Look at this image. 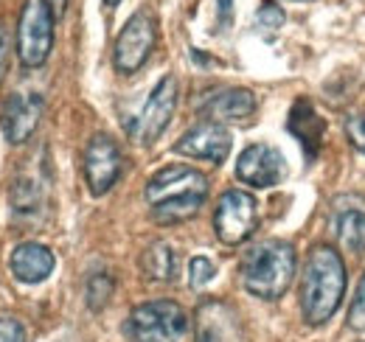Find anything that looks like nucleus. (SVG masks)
Listing matches in <instances>:
<instances>
[{"label": "nucleus", "instance_id": "26", "mask_svg": "<svg viewBox=\"0 0 365 342\" xmlns=\"http://www.w3.org/2000/svg\"><path fill=\"white\" fill-rule=\"evenodd\" d=\"M118 3H121V0H104V6H107V9H115Z\"/></svg>", "mask_w": 365, "mask_h": 342}, {"label": "nucleus", "instance_id": "7", "mask_svg": "<svg viewBox=\"0 0 365 342\" xmlns=\"http://www.w3.org/2000/svg\"><path fill=\"white\" fill-rule=\"evenodd\" d=\"M155 37H158V31H155V17L149 14V11H135L127 23H124V28H121V34L115 37V48H113V62H115V71L118 73H135L138 68H143V62L149 59V53H152V48H155Z\"/></svg>", "mask_w": 365, "mask_h": 342}, {"label": "nucleus", "instance_id": "5", "mask_svg": "<svg viewBox=\"0 0 365 342\" xmlns=\"http://www.w3.org/2000/svg\"><path fill=\"white\" fill-rule=\"evenodd\" d=\"M53 17L48 0H26L17 20V56L26 68H43L53 51Z\"/></svg>", "mask_w": 365, "mask_h": 342}, {"label": "nucleus", "instance_id": "14", "mask_svg": "<svg viewBox=\"0 0 365 342\" xmlns=\"http://www.w3.org/2000/svg\"><path fill=\"white\" fill-rule=\"evenodd\" d=\"M9 266H11V275L20 284H43L48 275L53 272L56 258L40 242H23V244H17L11 250Z\"/></svg>", "mask_w": 365, "mask_h": 342}, {"label": "nucleus", "instance_id": "18", "mask_svg": "<svg viewBox=\"0 0 365 342\" xmlns=\"http://www.w3.org/2000/svg\"><path fill=\"white\" fill-rule=\"evenodd\" d=\"M110 295H113V278L104 275V272L91 275V281H88V306H91L93 311L104 309Z\"/></svg>", "mask_w": 365, "mask_h": 342}, {"label": "nucleus", "instance_id": "6", "mask_svg": "<svg viewBox=\"0 0 365 342\" xmlns=\"http://www.w3.org/2000/svg\"><path fill=\"white\" fill-rule=\"evenodd\" d=\"M259 224V205L253 200V194L230 188L220 197L217 211H214V230L220 236L222 244H242L253 236Z\"/></svg>", "mask_w": 365, "mask_h": 342}, {"label": "nucleus", "instance_id": "17", "mask_svg": "<svg viewBox=\"0 0 365 342\" xmlns=\"http://www.w3.org/2000/svg\"><path fill=\"white\" fill-rule=\"evenodd\" d=\"M337 239L349 253L365 256V211L351 208L337 216Z\"/></svg>", "mask_w": 365, "mask_h": 342}, {"label": "nucleus", "instance_id": "16", "mask_svg": "<svg viewBox=\"0 0 365 342\" xmlns=\"http://www.w3.org/2000/svg\"><path fill=\"white\" fill-rule=\"evenodd\" d=\"M140 269L152 281H175L178 275V256L166 242H155L143 250L140 256Z\"/></svg>", "mask_w": 365, "mask_h": 342}, {"label": "nucleus", "instance_id": "20", "mask_svg": "<svg viewBox=\"0 0 365 342\" xmlns=\"http://www.w3.org/2000/svg\"><path fill=\"white\" fill-rule=\"evenodd\" d=\"M349 326L357 331H365V275L360 278V286H357L351 309H349Z\"/></svg>", "mask_w": 365, "mask_h": 342}, {"label": "nucleus", "instance_id": "1", "mask_svg": "<svg viewBox=\"0 0 365 342\" xmlns=\"http://www.w3.org/2000/svg\"><path fill=\"white\" fill-rule=\"evenodd\" d=\"M146 202L152 219L160 224H180L197 214L208 197V177L191 166H166L146 182Z\"/></svg>", "mask_w": 365, "mask_h": 342}, {"label": "nucleus", "instance_id": "23", "mask_svg": "<svg viewBox=\"0 0 365 342\" xmlns=\"http://www.w3.org/2000/svg\"><path fill=\"white\" fill-rule=\"evenodd\" d=\"M0 342H26V331L14 317H0Z\"/></svg>", "mask_w": 365, "mask_h": 342}, {"label": "nucleus", "instance_id": "15", "mask_svg": "<svg viewBox=\"0 0 365 342\" xmlns=\"http://www.w3.org/2000/svg\"><path fill=\"white\" fill-rule=\"evenodd\" d=\"M287 129L298 138L307 160L312 163L318 157L320 146H323V135H326V121L318 115V110L312 107V101L307 98H298L289 110V121H287Z\"/></svg>", "mask_w": 365, "mask_h": 342}, {"label": "nucleus", "instance_id": "10", "mask_svg": "<svg viewBox=\"0 0 365 342\" xmlns=\"http://www.w3.org/2000/svg\"><path fill=\"white\" fill-rule=\"evenodd\" d=\"M175 152L191 160H208L220 166L230 155V132L217 121H200L197 127L182 132L180 140L175 143Z\"/></svg>", "mask_w": 365, "mask_h": 342}, {"label": "nucleus", "instance_id": "4", "mask_svg": "<svg viewBox=\"0 0 365 342\" xmlns=\"http://www.w3.org/2000/svg\"><path fill=\"white\" fill-rule=\"evenodd\" d=\"M127 334L133 342H188L191 317L175 300H149L133 309Z\"/></svg>", "mask_w": 365, "mask_h": 342}, {"label": "nucleus", "instance_id": "19", "mask_svg": "<svg viewBox=\"0 0 365 342\" xmlns=\"http://www.w3.org/2000/svg\"><path fill=\"white\" fill-rule=\"evenodd\" d=\"M214 275H217V266H214L208 258H202V256L191 258V264H188V284H191L194 289H200V286H205L208 281H214Z\"/></svg>", "mask_w": 365, "mask_h": 342}, {"label": "nucleus", "instance_id": "9", "mask_svg": "<svg viewBox=\"0 0 365 342\" xmlns=\"http://www.w3.org/2000/svg\"><path fill=\"white\" fill-rule=\"evenodd\" d=\"M121 169H124V155L118 143L104 132L93 135L85 149V180L91 185V194L96 197L107 194L121 177Z\"/></svg>", "mask_w": 365, "mask_h": 342}, {"label": "nucleus", "instance_id": "24", "mask_svg": "<svg viewBox=\"0 0 365 342\" xmlns=\"http://www.w3.org/2000/svg\"><path fill=\"white\" fill-rule=\"evenodd\" d=\"M6 56H9V40H6V31L0 28V73L6 68Z\"/></svg>", "mask_w": 365, "mask_h": 342}, {"label": "nucleus", "instance_id": "21", "mask_svg": "<svg viewBox=\"0 0 365 342\" xmlns=\"http://www.w3.org/2000/svg\"><path fill=\"white\" fill-rule=\"evenodd\" d=\"M256 20H259V26H262V28H267V31H278V28L284 26V11L275 6L273 0H264V3H262V9H259V14H256Z\"/></svg>", "mask_w": 365, "mask_h": 342}, {"label": "nucleus", "instance_id": "3", "mask_svg": "<svg viewBox=\"0 0 365 342\" xmlns=\"http://www.w3.org/2000/svg\"><path fill=\"white\" fill-rule=\"evenodd\" d=\"M295 247L281 239H267L250 247L242 258V284L250 295L262 300H278L295 278Z\"/></svg>", "mask_w": 365, "mask_h": 342}, {"label": "nucleus", "instance_id": "11", "mask_svg": "<svg viewBox=\"0 0 365 342\" xmlns=\"http://www.w3.org/2000/svg\"><path fill=\"white\" fill-rule=\"evenodd\" d=\"M284 174H287L284 155L267 143L247 146L236 160V177L253 188H273L284 180Z\"/></svg>", "mask_w": 365, "mask_h": 342}, {"label": "nucleus", "instance_id": "12", "mask_svg": "<svg viewBox=\"0 0 365 342\" xmlns=\"http://www.w3.org/2000/svg\"><path fill=\"white\" fill-rule=\"evenodd\" d=\"M43 115V98L31 93H14L3 101L0 110V127L9 143H26Z\"/></svg>", "mask_w": 365, "mask_h": 342}, {"label": "nucleus", "instance_id": "13", "mask_svg": "<svg viewBox=\"0 0 365 342\" xmlns=\"http://www.w3.org/2000/svg\"><path fill=\"white\" fill-rule=\"evenodd\" d=\"M256 113V95L247 87H225L220 93H211L202 104H200V115L205 121H245Z\"/></svg>", "mask_w": 365, "mask_h": 342}, {"label": "nucleus", "instance_id": "25", "mask_svg": "<svg viewBox=\"0 0 365 342\" xmlns=\"http://www.w3.org/2000/svg\"><path fill=\"white\" fill-rule=\"evenodd\" d=\"M48 3H51V9H53L56 14H62V11H65V3H68V0H48Z\"/></svg>", "mask_w": 365, "mask_h": 342}, {"label": "nucleus", "instance_id": "22", "mask_svg": "<svg viewBox=\"0 0 365 342\" xmlns=\"http://www.w3.org/2000/svg\"><path fill=\"white\" fill-rule=\"evenodd\" d=\"M346 135H349L351 146L360 149L365 155V115H351V118L346 121Z\"/></svg>", "mask_w": 365, "mask_h": 342}, {"label": "nucleus", "instance_id": "8", "mask_svg": "<svg viewBox=\"0 0 365 342\" xmlns=\"http://www.w3.org/2000/svg\"><path fill=\"white\" fill-rule=\"evenodd\" d=\"M175 107H178V82H175V76H163L149 93L140 115L130 124L133 138L138 143H155L169 127Z\"/></svg>", "mask_w": 365, "mask_h": 342}, {"label": "nucleus", "instance_id": "2", "mask_svg": "<svg viewBox=\"0 0 365 342\" xmlns=\"http://www.w3.org/2000/svg\"><path fill=\"white\" fill-rule=\"evenodd\" d=\"M346 295V264L329 244L312 247L301 281V311L309 326H323L334 317Z\"/></svg>", "mask_w": 365, "mask_h": 342}]
</instances>
